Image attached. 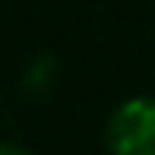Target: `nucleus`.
<instances>
[{
    "label": "nucleus",
    "mask_w": 155,
    "mask_h": 155,
    "mask_svg": "<svg viewBox=\"0 0 155 155\" xmlns=\"http://www.w3.org/2000/svg\"><path fill=\"white\" fill-rule=\"evenodd\" d=\"M0 155H35V152L22 143H0Z\"/></svg>",
    "instance_id": "nucleus-2"
},
{
    "label": "nucleus",
    "mask_w": 155,
    "mask_h": 155,
    "mask_svg": "<svg viewBox=\"0 0 155 155\" xmlns=\"http://www.w3.org/2000/svg\"><path fill=\"white\" fill-rule=\"evenodd\" d=\"M111 155H155V98L133 95L111 111L104 124Z\"/></svg>",
    "instance_id": "nucleus-1"
}]
</instances>
